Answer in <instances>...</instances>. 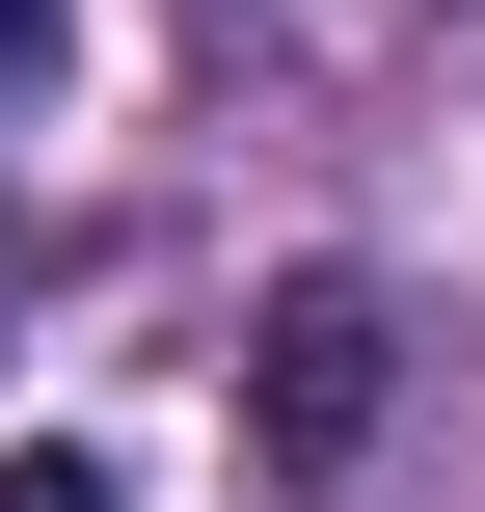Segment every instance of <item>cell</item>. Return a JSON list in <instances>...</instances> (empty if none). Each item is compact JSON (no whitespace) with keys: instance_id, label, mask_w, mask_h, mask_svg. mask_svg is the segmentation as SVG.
Segmentation results:
<instances>
[{"instance_id":"1","label":"cell","mask_w":485,"mask_h":512,"mask_svg":"<svg viewBox=\"0 0 485 512\" xmlns=\"http://www.w3.org/2000/svg\"><path fill=\"white\" fill-rule=\"evenodd\" d=\"M378 351H405L378 270H297V297L243 324V432H270V486H351V459H378Z\"/></svg>"},{"instance_id":"2","label":"cell","mask_w":485,"mask_h":512,"mask_svg":"<svg viewBox=\"0 0 485 512\" xmlns=\"http://www.w3.org/2000/svg\"><path fill=\"white\" fill-rule=\"evenodd\" d=\"M0 512H135V486H108V459H0Z\"/></svg>"},{"instance_id":"3","label":"cell","mask_w":485,"mask_h":512,"mask_svg":"<svg viewBox=\"0 0 485 512\" xmlns=\"http://www.w3.org/2000/svg\"><path fill=\"white\" fill-rule=\"evenodd\" d=\"M27 54H54V0H0V81H27Z\"/></svg>"}]
</instances>
